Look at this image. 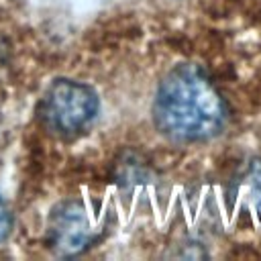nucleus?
<instances>
[{
  "label": "nucleus",
  "mask_w": 261,
  "mask_h": 261,
  "mask_svg": "<svg viewBox=\"0 0 261 261\" xmlns=\"http://www.w3.org/2000/svg\"><path fill=\"white\" fill-rule=\"evenodd\" d=\"M96 239L94 222L80 202H63L53 208L47 224V245L57 255H77Z\"/></svg>",
  "instance_id": "3"
},
{
  "label": "nucleus",
  "mask_w": 261,
  "mask_h": 261,
  "mask_svg": "<svg viewBox=\"0 0 261 261\" xmlns=\"http://www.w3.org/2000/svg\"><path fill=\"white\" fill-rule=\"evenodd\" d=\"M153 120L159 133L173 141H206L222 130L226 108L212 80L198 65L181 63L159 84Z\"/></svg>",
  "instance_id": "1"
},
{
  "label": "nucleus",
  "mask_w": 261,
  "mask_h": 261,
  "mask_svg": "<svg viewBox=\"0 0 261 261\" xmlns=\"http://www.w3.org/2000/svg\"><path fill=\"white\" fill-rule=\"evenodd\" d=\"M10 228H12V216H10V210L4 198L0 196V243L10 234Z\"/></svg>",
  "instance_id": "5"
},
{
  "label": "nucleus",
  "mask_w": 261,
  "mask_h": 261,
  "mask_svg": "<svg viewBox=\"0 0 261 261\" xmlns=\"http://www.w3.org/2000/svg\"><path fill=\"white\" fill-rule=\"evenodd\" d=\"M249 196L255 210L261 214V163H255L249 171Z\"/></svg>",
  "instance_id": "4"
},
{
  "label": "nucleus",
  "mask_w": 261,
  "mask_h": 261,
  "mask_svg": "<svg viewBox=\"0 0 261 261\" xmlns=\"http://www.w3.org/2000/svg\"><path fill=\"white\" fill-rule=\"evenodd\" d=\"M98 114L96 92L73 80H55L41 98V120L57 137L82 135Z\"/></svg>",
  "instance_id": "2"
}]
</instances>
